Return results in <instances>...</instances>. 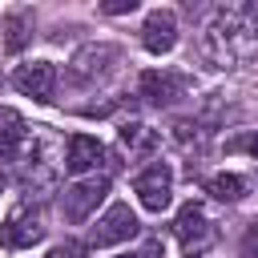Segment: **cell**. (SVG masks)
I'll return each mask as SVG.
<instances>
[{
  "mask_svg": "<svg viewBox=\"0 0 258 258\" xmlns=\"http://www.w3.org/2000/svg\"><path fill=\"white\" fill-rule=\"evenodd\" d=\"M109 194V177L97 173V177H85V181H73L64 194H60V214L69 222H89V214L105 202Z\"/></svg>",
  "mask_w": 258,
  "mask_h": 258,
  "instance_id": "cell-3",
  "label": "cell"
},
{
  "mask_svg": "<svg viewBox=\"0 0 258 258\" xmlns=\"http://www.w3.org/2000/svg\"><path fill=\"white\" fill-rule=\"evenodd\" d=\"M12 85H16L24 97H32V101H48L52 89H56V69H52L48 60H28V64H20V69L12 73Z\"/></svg>",
  "mask_w": 258,
  "mask_h": 258,
  "instance_id": "cell-8",
  "label": "cell"
},
{
  "mask_svg": "<svg viewBox=\"0 0 258 258\" xmlns=\"http://www.w3.org/2000/svg\"><path fill=\"white\" fill-rule=\"evenodd\" d=\"M117 60H121L117 44H85L69 64V77H73V85H97V81H105L113 73Z\"/></svg>",
  "mask_w": 258,
  "mask_h": 258,
  "instance_id": "cell-2",
  "label": "cell"
},
{
  "mask_svg": "<svg viewBox=\"0 0 258 258\" xmlns=\"http://www.w3.org/2000/svg\"><path fill=\"white\" fill-rule=\"evenodd\" d=\"M185 81L177 73H141V97L153 101V105H173L181 97Z\"/></svg>",
  "mask_w": 258,
  "mask_h": 258,
  "instance_id": "cell-13",
  "label": "cell"
},
{
  "mask_svg": "<svg viewBox=\"0 0 258 258\" xmlns=\"http://www.w3.org/2000/svg\"><path fill=\"white\" fill-rule=\"evenodd\" d=\"M133 189H137V202L149 214H161L169 206V198H173V173H169V165L165 161H153L149 169H141L133 177Z\"/></svg>",
  "mask_w": 258,
  "mask_h": 258,
  "instance_id": "cell-6",
  "label": "cell"
},
{
  "mask_svg": "<svg viewBox=\"0 0 258 258\" xmlns=\"http://www.w3.org/2000/svg\"><path fill=\"white\" fill-rule=\"evenodd\" d=\"M206 189H210L218 202H242V198H246V177H238V173H214V177L206 181Z\"/></svg>",
  "mask_w": 258,
  "mask_h": 258,
  "instance_id": "cell-16",
  "label": "cell"
},
{
  "mask_svg": "<svg viewBox=\"0 0 258 258\" xmlns=\"http://www.w3.org/2000/svg\"><path fill=\"white\" fill-rule=\"evenodd\" d=\"M141 44L149 48V52H169L173 44H177V16L169 12V8H153L149 16H145V24H141Z\"/></svg>",
  "mask_w": 258,
  "mask_h": 258,
  "instance_id": "cell-10",
  "label": "cell"
},
{
  "mask_svg": "<svg viewBox=\"0 0 258 258\" xmlns=\"http://www.w3.org/2000/svg\"><path fill=\"white\" fill-rule=\"evenodd\" d=\"M230 149H250V153L258 157V133H254V137H242V141H234Z\"/></svg>",
  "mask_w": 258,
  "mask_h": 258,
  "instance_id": "cell-20",
  "label": "cell"
},
{
  "mask_svg": "<svg viewBox=\"0 0 258 258\" xmlns=\"http://www.w3.org/2000/svg\"><path fill=\"white\" fill-rule=\"evenodd\" d=\"M44 238V218H40V210L36 206H16L8 218H4V226H0V246L4 250H28L32 242H40Z\"/></svg>",
  "mask_w": 258,
  "mask_h": 258,
  "instance_id": "cell-4",
  "label": "cell"
},
{
  "mask_svg": "<svg viewBox=\"0 0 258 258\" xmlns=\"http://www.w3.org/2000/svg\"><path fill=\"white\" fill-rule=\"evenodd\" d=\"M44 258H56V254H52V250H48V254H44Z\"/></svg>",
  "mask_w": 258,
  "mask_h": 258,
  "instance_id": "cell-22",
  "label": "cell"
},
{
  "mask_svg": "<svg viewBox=\"0 0 258 258\" xmlns=\"http://www.w3.org/2000/svg\"><path fill=\"white\" fill-rule=\"evenodd\" d=\"M52 137H32V153H20V161H24V169H20V185L28 189V194H36V189H48V185H56V161H52Z\"/></svg>",
  "mask_w": 258,
  "mask_h": 258,
  "instance_id": "cell-5",
  "label": "cell"
},
{
  "mask_svg": "<svg viewBox=\"0 0 258 258\" xmlns=\"http://www.w3.org/2000/svg\"><path fill=\"white\" fill-rule=\"evenodd\" d=\"M28 40H32V12L28 8H12L4 16V48L8 52H20Z\"/></svg>",
  "mask_w": 258,
  "mask_h": 258,
  "instance_id": "cell-14",
  "label": "cell"
},
{
  "mask_svg": "<svg viewBox=\"0 0 258 258\" xmlns=\"http://www.w3.org/2000/svg\"><path fill=\"white\" fill-rule=\"evenodd\" d=\"M121 145H125L129 153L149 157V153L157 149V133H153L149 125H141V121H129V125H121Z\"/></svg>",
  "mask_w": 258,
  "mask_h": 258,
  "instance_id": "cell-15",
  "label": "cell"
},
{
  "mask_svg": "<svg viewBox=\"0 0 258 258\" xmlns=\"http://www.w3.org/2000/svg\"><path fill=\"white\" fill-rule=\"evenodd\" d=\"M133 234H137V214L117 202V206L105 210V218H97L89 242H93V246H117V242H129Z\"/></svg>",
  "mask_w": 258,
  "mask_h": 258,
  "instance_id": "cell-7",
  "label": "cell"
},
{
  "mask_svg": "<svg viewBox=\"0 0 258 258\" xmlns=\"http://www.w3.org/2000/svg\"><path fill=\"white\" fill-rule=\"evenodd\" d=\"M173 234H177V242L194 254V250H202L206 242H210V218H206V210L198 206V202H185L181 210H177V222H173Z\"/></svg>",
  "mask_w": 258,
  "mask_h": 258,
  "instance_id": "cell-9",
  "label": "cell"
},
{
  "mask_svg": "<svg viewBox=\"0 0 258 258\" xmlns=\"http://www.w3.org/2000/svg\"><path fill=\"white\" fill-rule=\"evenodd\" d=\"M238 258H258V218H254V222H246L242 242H238Z\"/></svg>",
  "mask_w": 258,
  "mask_h": 258,
  "instance_id": "cell-17",
  "label": "cell"
},
{
  "mask_svg": "<svg viewBox=\"0 0 258 258\" xmlns=\"http://www.w3.org/2000/svg\"><path fill=\"white\" fill-rule=\"evenodd\" d=\"M101 161H105V145H101L97 137H89V133L69 137V157H64V169H69V173H89V169H97Z\"/></svg>",
  "mask_w": 258,
  "mask_h": 258,
  "instance_id": "cell-11",
  "label": "cell"
},
{
  "mask_svg": "<svg viewBox=\"0 0 258 258\" xmlns=\"http://www.w3.org/2000/svg\"><path fill=\"white\" fill-rule=\"evenodd\" d=\"M137 8V0H105L101 4V12H109V16H117V12H133Z\"/></svg>",
  "mask_w": 258,
  "mask_h": 258,
  "instance_id": "cell-19",
  "label": "cell"
},
{
  "mask_svg": "<svg viewBox=\"0 0 258 258\" xmlns=\"http://www.w3.org/2000/svg\"><path fill=\"white\" fill-rule=\"evenodd\" d=\"M117 258H141V254H117Z\"/></svg>",
  "mask_w": 258,
  "mask_h": 258,
  "instance_id": "cell-21",
  "label": "cell"
},
{
  "mask_svg": "<svg viewBox=\"0 0 258 258\" xmlns=\"http://www.w3.org/2000/svg\"><path fill=\"white\" fill-rule=\"evenodd\" d=\"M28 145V125L16 109H0V161H16Z\"/></svg>",
  "mask_w": 258,
  "mask_h": 258,
  "instance_id": "cell-12",
  "label": "cell"
},
{
  "mask_svg": "<svg viewBox=\"0 0 258 258\" xmlns=\"http://www.w3.org/2000/svg\"><path fill=\"white\" fill-rule=\"evenodd\" d=\"M52 254L56 258H89V246L85 242H60V246H52Z\"/></svg>",
  "mask_w": 258,
  "mask_h": 258,
  "instance_id": "cell-18",
  "label": "cell"
},
{
  "mask_svg": "<svg viewBox=\"0 0 258 258\" xmlns=\"http://www.w3.org/2000/svg\"><path fill=\"white\" fill-rule=\"evenodd\" d=\"M202 56L214 69H230L238 60H250L258 52V24L250 20V8H218L210 24L202 28Z\"/></svg>",
  "mask_w": 258,
  "mask_h": 258,
  "instance_id": "cell-1",
  "label": "cell"
}]
</instances>
